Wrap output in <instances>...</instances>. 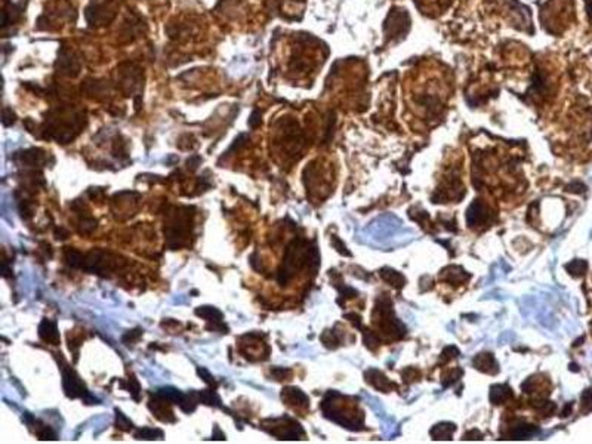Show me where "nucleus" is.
<instances>
[{
  "label": "nucleus",
  "instance_id": "1",
  "mask_svg": "<svg viewBox=\"0 0 592 444\" xmlns=\"http://www.w3.org/2000/svg\"><path fill=\"white\" fill-rule=\"evenodd\" d=\"M191 209L190 207L179 209L176 213H173V216L165 227V236L168 239V244L172 249L181 247L185 240V236L190 231V216H193V213L190 215Z\"/></svg>",
  "mask_w": 592,
  "mask_h": 444
},
{
  "label": "nucleus",
  "instance_id": "2",
  "mask_svg": "<svg viewBox=\"0 0 592 444\" xmlns=\"http://www.w3.org/2000/svg\"><path fill=\"white\" fill-rule=\"evenodd\" d=\"M62 387H64V393L68 399L80 397L86 404H98L99 403L98 399H95L89 394V391L86 390V387L82 382V379L79 378V375L73 369H68V366H65V364L62 367Z\"/></svg>",
  "mask_w": 592,
  "mask_h": 444
},
{
  "label": "nucleus",
  "instance_id": "3",
  "mask_svg": "<svg viewBox=\"0 0 592 444\" xmlns=\"http://www.w3.org/2000/svg\"><path fill=\"white\" fill-rule=\"evenodd\" d=\"M267 422L271 424V428L265 427V430L279 440H299V437H303L302 427L291 418L268 419Z\"/></svg>",
  "mask_w": 592,
  "mask_h": 444
},
{
  "label": "nucleus",
  "instance_id": "4",
  "mask_svg": "<svg viewBox=\"0 0 592 444\" xmlns=\"http://www.w3.org/2000/svg\"><path fill=\"white\" fill-rule=\"evenodd\" d=\"M196 316H197V317H202V319H205V320H208L209 323H213V326H208V329H211V330H219L221 333H227V332H228V327L222 323L224 316H222V313H221L218 308H215V307H208V305L199 307V308H196Z\"/></svg>",
  "mask_w": 592,
  "mask_h": 444
},
{
  "label": "nucleus",
  "instance_id": "5",
  "mask_svg": "<svg viewBox=\"0 0 592 444\" xmlns=\"http://www.w3.org/2000/svg\"><path fill=\"white\" fill-rule=\"evenodd\" d=\"M169 404H170V402H168L163 397L156 394V399L150 400L148 407L156 415V418L160 419L162 422H175V416H173V412Z\"/></svg>",
  "mask_w": 592,
  "mask_h": 444
},
{
  "label": "nucleus",
  "instance_id": "6",
  "mask_svg": "<svg viewBox=\"0 0 592 444\" xmlns=\"http://www.w3.org/2000/svg\"><path fill=\"white\" fill-rule=\"evenodd\" d=\"M39 336L42 341H44L50 345H59V341H61L56 323L50 322L47 319H43L42 323L39 324Z\"/></svg>",
  "mask_w": 592,
  "mask_h": 444
},
{
  "label": "nucleus",
  "instance_id": "7",
  "mask_svg": "<svg viewBox=\"0 0 592 444\" xmlns=\"http://www.w3.org/2000/svg\"><path fill=\"white\" fill-rule=\"evenodd\" d=\"M282 399L289 406H295V407H308L309 406L308 397L299 388H295V387L285 388L283 393H282Z\"/></svg>",
  "mask_w": 592,
  "mask_h": 444
},
{
  "label": "nucleus",
  "instance_id": "8",
  "mask_svg": "<svg viewBox=\"0 0 592 444\" xmlns=\"http://www.w3.org/2000/svg\"><path fill=\"white\" fill-rule=\"evenodd\" d=\"M487 218H489V215H487L486 206L475 200V202L472 203V206L468 209V213H466L468 224H469V225H477V224L484 222Z\"/></svg>",
  "mask_w": 592,
  "mask_h": 444
},
{
  "label": "nucleus",
  "instance_id": "9",
  "mask_svg": "<svg viewBox=\"0 0 592 444\" xmlns=\"http://www.w3.org/2000/svg\"><path fill=\"white\" fill-rule=\"evenodd\" d=\"M474 366L475 369L486 372V373H498V364L496 360L492 354H478L474 359Z\"/></svg>",
  "mask_w": 592,
  "mask_h": 444
},
{
  "label": "nucleus",
  "instance_id": "10",
  "mask_svg": "<svg viewBox=\"0 0 592 444\" xmlns=\"http://www.w3.org/2000/svg\"><path fill=\"white\" fill-rule=\"evenodd\" d=\"M366 378H367V382L379 391H388L392 387V384L386 379V376L383 373H381L379 370H375V369L367 370Z\"/></svg>",
  "mask_w": 592,
  "mask_h": 444
},
{
  "label": "nucleus",
  "instance_id": "11",
  "mask_svg": "<svg viewBox=\"0 0 592 444\" xmlns=\"http://www.w3.org/2000/svg\"><path fill=\"white\" fill-rule=\"evenodd\" d=\"M21 160L25 164H31V166H40V164H44V161H46L44 153L39 148H31L28 151H24L21 154Z\"/></svg>",
  "mask_w": 592,
  "mask_h": 444
},
{
  "label": "nucleus",
  "instance_id": "12",
  "mask_svg": "<svg viewBox=\"0 0 592 444\" xmlns=\"http://www.w3.org/2000/svg\"><path fill=\"white\" fill-rule=\"evenodd\" d=\"M512 397V391L507 385H495L490 391V400L493 404H502L508 399Z\"/></svg>",
  "mask_w": 592,
  "mask_h": 444
},
{
  "label": "nucleus",
  "instance_id": "13",
  "mask_svg": "<svg viewBox=\"0 0 592 444\" xmlns=\"http://www.w3.org/2000/svg\"><path fill=\"white\" fill-rule=\"evenodd\" d=\"M381 277H382L386 283H389V284H392V286H395V287H398V289L403 287L404 283H406L404 277H403L400 273H397V271H394V270H389V268L381 270Z\"/></svg>",
  "mask_w": 592,
  "mask_h": 444
},
{
  "label": "nucleus",
  "instance_id": "14",
  "mask_svg": "<svg viewBox=\"0 0 592 444\" xmlns=\"http://www.w3.org/2000/svg\"><path fill=\"white\" fill-rule=\"evenodd\" d=\"M453 433H455V425L452 424H440L431 430V436L434 437V440H450Z\"/></svg>",
  "mask_w": 592,
  "mask_h": 444
},
{
  "label": "nucleus",
  "instance_id": "15",
  "mask_svg": "<svg viewBox=\"0 0 592 444\" xmlns=\"http://www.w3.org/2000/svg\"><path fill=\"white\" fill-rule=\"evenodd\" d=\"M156 394L163 397L165 400H168L170 403H175V404H181L184 402V399H185V394L181 393L179 390H175V388H162Z\"/></svg>",
  "mask_w": 592,
  "mask_h": 444
},
{
  "label": "nucleus",
  "instance_id": "16",
  "mask_svg": "<svg viewBox=\"0 0 592 444\" xmlns=\"http://www.w3.org/2000/svg\"><path fill=\"white\" fill-rule=\"evenodd\" d=\"M83 255H85V253H82V252H79V250H76V249H73V247H65V250H64L65 262H67L70 267H73V268H82Z\"/></svg>",
  "mask_w": 592,
  "mask_h": 444
},
{
  "label": "nucleus",
  "instance_id": "17",
  "mask_svg": "<svg viewBox=\"0 0 592 444\" xmlns=\"http://www.w3.org/2000/svg\"><path fill=\"white\" fill-rule=\"evenodd\" d=\"M163 436V431L157 428H141L135 433L136 440H162Z\"/></svg>",
  "mask_w": 592,
  "mask_h": 444
},
{
  "label": "nucleus",
  "instance_id": "18",
  "mask_svg": "<svg viewBox=\"0 0 592 444\" xmlns=\"http://www.w3.org/2000/svg\"><path fill=\"white\" fill-rule=\"evenodd\" d=\"M197 399H199V402H202L208 406H216V407L221 406V399L218 397V394L213 390H203V391L197 393Z\"/></svg>",
  "mask_w": 592,
  "mask_h": 444
},
{
  "label": "nucleus",
  "instance_id": "19",
  "mask_svg": "<svg viewBox=\"0 0 592 444\" xmlns=\"http://www.w3.org/2000/svg\"><path fill=\"white\" fill-rule=\"evenodd\" d=\"M535 433H538V428H536L535 425L521 424V425L515 427V430H514V433H512V437H514L515 440H521V439H529V437H532Z\"/></svg>",
  "mask_w": 592,
  "mask_h": 444
},
{
  "label": "nucleus",
  "instance_id": "20",
  "mask_svg": "<svg viewBox=\"0 0 592 444\" xmlns=\"http://www.w3.org/2000/svg\"><path fill=\"white\" fill-rule=\"evenodd\" d=\"M116 428L122 431H130L133 428V424L119 409H116Z\"/></svg>",
  "mask_w": 592,
  "mask_h": 444
},
{
  "label": "nucleus",
  "instance_id": "21",
  "mask_svg": "<svg viewBox=\"0 0 592 444\" xmlns=\"http://www.w3.org/2000/svg\"><path fill=\"white\" fill-rule=\"evenodd\" d=\"M36 436L39 437V440H56V433L44 424H40V427L36 431Z\"/></svg>",
  "mask_w": 592,
  "mask_h": 444
},
{
  "label": "nucleus",
  "instance_id": "22",
  "mask_svg": "<svg viewBox=\"0 0 592 444\" xmlns=\"http://www.w3.org/2000/svg\"><path fill=\"white\" fill-rule=\"evenodd\" d=\"M125 388H127V391L130 393V396L135 399V400H139V391H141V387H139V384H138V381L135 379V376L132 375L129 379H127V387H125Z\"/></svg>",
  "mask_w": 592,
  "mask_h": 444
},
{
  "label": "nucleus",
  "instance_id": "23",
  "mask_svg": "<svg viewBox=\"0 0 592 444\" xmlns=\"http://www.w3.org/2000/svg\"><path fill=\"white\" fill-rule=\"evenodd\" d=\"M321 341H323V344H324L327 348H335V347L339 344V341H338L335 332H330V330H326V332L321 335Z\"/></svg>",
  "mask_w": 592,
  "mask_h": 444
},
{
  "label": "nucleus",
  "instance_id": "24",
  "mask_svg": "<svg viewBox=\"0 0 592 444\" xmlns=\"http://www.w3.org/2000/svg\"><path fill=\"white\" fill-rule=\"evenodd\" d=\"M96 219L93 218H85L82 221V227H80V233L82 234H90L95 228H96Z\"/></svg>",
  "mask_w": 592,
  "mask_h": 444
},
{
  "label": "nucleus",
  "instance_id": "25",
  "mask_svg": "<svg viewBox=\"0 0 592 444\" xmlns=\"http://www.w3.org/2000/svg\"><path fill=\"white\" fill-rule=\"evenodd\" d=\"M142 329H135V330H130V332H127L125 336H123V344H126V345H130V344H133V342H136L141 336H142Z\"/></svg>",
  "mask_w": 592,
  "mask_h": 444
},
{
  "label": "nucleus",
  "instance_id": "26",
  "mask_svg": "<svg viewBox=\"0 0 592 444\" xmlns=\"http://www.w3.org/2000/svg\"><path fill=\"white\" fill-rule=\"evenodd\" d=\"M197 373H199V376L206 382V384H209V385H213V387H216V382H215V379L212 378V375L208 372V369H205V367H199L197 369Z\"/></svg>",
  "mask_w": 592,
  "mask_h": 444
},
{
  "label": "nucleus",
  "instance_id": "27",
  "mask_svg": "<svg viewBox=\"0 0 592 444\" xmlns=\"http://www.w3.org/2000/svg\"><path fill=\"white\" fill-rule=\"evenodd\" d=\"M13 121H15V114L9 108H4L3 110V124L4 126H10Z\"/></svg>",
  "mask_w": 592,
  "mask_h": 444
},
{
  "label": "nucleus",
  "instance_id": "28",
  "mask_svg": "<svg viewBox=\"0 0 592 444\" xmlns=\"http://www.w3.org/2000/svg\"><path fill=\"white\" fill-rule=\"evenodd\" d=\"M271 375H273L277 381H282L285 376L291 375V370H289V369H279V367H276V369L271 370Z\"/></svg>",
  "mask_w": 592,
  "mask_h": 444
},
{
  "label": "nucleus",
  "instance_id": "29",
  "mask_svg": "<svg viewBox=\"0 0 592 444\" xmlns=\"http://www.w3.org/2000/svg\"><path fill=\"white\" fill-rule=\"evenodd\" d=\"M332 243H333V246L336 247V250L339 252V253H342V255H349V252L346 250V247L340 243V240L336 237V236H333V239H332Z\"/></svg>",
  "mask_w": 592,
  "mask_h": 444
},
{
  "label": "nucleus",
  "instance_id": "30",
  "mask_svg": "<svg viewBox=\"0 0 592 444\" xmlns=\"http://www.w3.org/2000/svg\"><path fill=\"white\" fill-rule=\"evenodd\" d=\"M200 163H202V159H200L199 156H191V157L188 159V161H187V164H188V167H190L191 170H196V169L199 167Z\"/></svg>",
  "mask_w": 592,
  "mask_h": 444
},
{
  "label": "nucleus",
  "instance_id": "31",
  "mask_svg": "<svg viewBox=\"0 0 592 444\" xmlns=\"http://www.w3.org/2000/svg\"><path fill=\"white\" fill-rule=\"evenodd\" d=\"M259 123H261V114L258 111H254L251 119H249V126L251 127H258Z\"/></svg>",
  "mask_w": 592,
  "mask_h": 444
},
{
  "label": "nucleus",
  "instance_id": "32",
  "mask_svg": "<svg viewBox=\"0 0 592 444\" xmlns=\"http://www.w3.org/2000/svg\"><path fill=\"white\" fill-rule=\"evenodd\" d=\"M67 237H68V231H67V230L58 228V230L55 231V239H56V240H65Z\"/></svg>",
  "mask_w": 592,
  "mask_h": 444
},
{
  "label": "nucleus",
  "instance_id": "33",
  "mask_svg": "<svg viewBox=\"0 0 592 444\" xmlns=\"http://www.w3.org/2000/svg\"><path fill=\"white\" fill-rule=\"evenodd\" d=\"M212 440H227V437L219 431V428L218 427H215V434H213V437H212Z\"/></svg>",
  "mask_w": 592,
  "mask_h": 444
},
{
  "label": "nucleus",
  "instance_id": "34",
  "mask_svg": "<svg viewBox=\"0 0 592 444\" xmlns=\"http://www.w3.org/2000/svg\"><path fill=\"white\" fill-rule=\"evenodd\" d=\"M587 9H588V13L592 16V0H587Z\"/></svg>",
  "mask_w": 592,
  "mask_h": 444
}]
</instances>
